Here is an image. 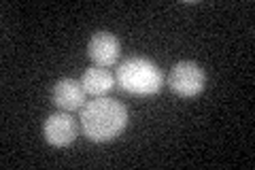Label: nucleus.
I'll return each instance as SVG.
<instances>
[{
  "label": "nucleus",
  "instance_id": "nucleus-2",
  "mask_svg": "<svg viewBox=\"0 0 255 170\" xmlns=\"http://www.w3.org/2000/svg\"><path fill=\"white\" fill-rule=\"evenodd\" d=\"M115 81L124 92L132 96H153L162 90L164 77L162 70L151 60L136 55V58H128L119 64Z\"/></svg>",
  "mask_w": 255,
  "mask_h": 170
},
{
  "label": "nucleus",
  "instance_id": "nucleus-5",
  "mask_svg": "<svg viewBox=\"0 0 255 170\" xmlns=\"http://www.w3.org/2000/svg\"><path fill=\"white\" fill-rule=\"evenodd\" d=\"M119 53H122V45H119L117 36L111 34V32H96L90 38V43H87V55L92 58L96 66L102 68L115 66Z\"/></svg>",
  "mask_w": 255,
  "mask_h": 170
},
{
  "label": "nucleus",
  "instance_id": "nucleus-4",
  "mask_svg": "<svg viewBox=\"0 0 255 170\" xmlns=\"http://www.w3.org/2000/svg\"><path fill=\"white\" fill-rule=\"evenodd\" d=\"M77 121L68 113H53L47 117L43 126V134L53 147H68L77 141Z\"/></svg>",
  "mask_w": 255,
  "mask_h": 170
},
{
  "label": "nucleus",
  "instance_id": "nucleus-3",
  "mask_svg": "<svg viewBox=\"0 0 255 170\" xmlns=\"http://www.w3.org/2000/svg\"><path fill=\"white\" fill-rule=\"evenodd\" d=\"M206 85V75L200 64L196 62H179L170 68L168 87L181 98H196Z\"/></svg>",
  "mask_w": 255,
  "mask_h": 170
},
{
  "label": "nucleus",
  "instance_id": "nucleus-1",
  "mask_svg": "<svg viewBox=\"0 0 255 170\" xmlns=\"http://www.w3.org/2000/svg\"><path fill=\"white\" fill-rule=\"evenodd\" d=\"M81 130L92 143H109L115 141L128 128V109L124 102H119L109 96H100L92 102H85L81 109Z\"/></svg>",
  "mask_w": 255,
  "mask_h": 170
},
{
  "label": "nucleus",
  "instance_id": "nucleus-7",
  "mask_svg": "<svg viewBox=\"0 0 255 170\" xmlns=\"http://www.w3.org/2000/svg\"><path fill=\"white\" fill-rule=\"evenodd\" d=\"M115 77L111 75V70L102 68V66H92L83 72L81 77V85L85 94H92L94 98H100V96H107L111 90L115 87Z\"/></svg>",
  "mask_w": 255,
  "mask_h": 170
},
{
  "label": "nucleus",
  "instance_id": "nucleus-6",
  "mask_svg": "<svg viewBox=\"0 0 255 170\" xmlns=\"http://www.w3.org/2000/svg\"><path fill=\"white\" fill-rule=\"evenodd\" d=\"M53 104L64 111H77L85 104V90L77 79H60L53 85Z\"/></svg>",
  "mask_w": 255,
  "mask_h": 170
}]
</instances>
